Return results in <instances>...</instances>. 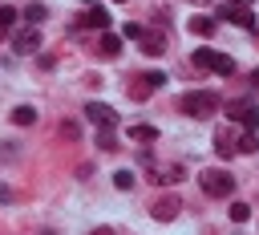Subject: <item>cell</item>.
Masks as SVG:
<instances>
[{
    "label": "cell",
    "instance_id": "6da1fadb",
    "mask_svg": "<svg viewBox=\"0 0 259 235\" xmlns=\"http://www.w3.org/2000/svg\"><path fill=\"white\" fill-rule=\"evenodd\" d=\"M178 109H182L186 118H198V122H202V118H210V113L219 109V97H214L210 89H190V93L178 97Z\"/></svg>",
    "mask_w": 259,
    "mask_h": 235
},
{
    "label": "cell",
    "instance_id": "7a4b0ae2",
    "mask_svg": "<svg viewBox=\"0 0 259 235\" xmlns=\"http://www.w3.org/2000/svg\"><path fill=\"white\" fill-rule=\"evenodd\" d=\"M198 182H202V190H206L210 199H231V190H235V178H231L227 170H202Z\"/></svg>",
    "mask_w": 259,
    "mask_h": 235
},
{
    "label": "cell",
    "instance_id": "3957f363",
    "mask_svg": "<svg viewBox=\"0 0 259 235\" xmlns=\"http://www.w3.org/2000/svg\"><path fill=\"white\" fill-rule=\"evenodd\" d=\"M214 16H223V20H231V24H239V28H255V12H251L247 4H235V0H227V4H219V8H214Z\"/></svg>",
    "mask_w": 259,
    "mask_h": 235
},
{
    "label": "cell",
    "instance_id": "277c9868",
    "mask_svg": "<svg viewBox=\"0 0 259 235\" xmlns=\"http://www.w3.org/2000/svg\"><path fill=\"white\" fill-rule=\"evenodd\" d=\"M162 81H166V73H142V77H130V89H125V93H130L134 101H146Z\"/></svg>",
    "mask_w": 259,
    "mask_h": 235
},
{
    "label": "cell",
    "instance_id": "5b68a950",
    "mask_svg": "<svg viewBox=\"0 0 259 235\" xmlns=\"http://www.w3.org/2000/svg\"><path fill=\"white\" fill-rule=\"evenodd\" d=\"M178 211H182V199H178V194H162V199H154V207H150V215H154L158 223L178 219Z\"/></svg>",
    "mask_w": 259,
    "mask_h": 235
},
{
    "label": "cell",
    "instance_id": "8992f818",
    "mask_svg": "<svg viewBox=\"0 0 259 235\" xmlns=\"http://www.w3.org/2000/svg\"><path fill=\"white\" fill-rule=\"evenodd\" d=\"M109 20H113V16H109L105 8L89 4V8H85V12L77 16V28H97V32H105V28H109Z\"/></svg>",
    "mask_w": 259,
    "mask_h": 235
},
{
    "label": "cell",
    "instance_id": "52a82bcc",
    "mask_svg": "<svg viewBox=\"0 0 259 235\" xmlns=\"http://www.w3.org/2000/svg\"><path fill=\"white\" fill-rule=\"evenodd\" d=\"M93 53H97V57H101V61H113V57H117V53H121V36H117V32H109V28H105V32H101V36H97V45H93Z\"/></svg>",
    "mask_w": 259,
    "mask_h": 235
},
{
    "label": "cell",
    "instance_id": "ba28073f",
    "mask_svg": "<svg viewBox=\"0 0 259 235\" xmlns=\"http://www.w3.org/2000/svg\"><path fill=\"white\" fill-rule=\"evenodd\" d=\"M214 150H219V158L239 154V138H235V130H231V126H219V130H214Z\"/></svg>",
    "mask_w": 259,
    "mask_h": 235
},
{
    "label": "cell",
    "instance_id": "9c48e42d",
    "mask_svg": "<svg viewBox=\"0 0 259 235\" xmlns=\"http://www.w3.org/2000/svg\"><path fill=\"white\" fill-rule=\"evenodd\" d=\"M12 45H16V53H36V49H40V28H36V24L20 28V32L12 36Z\"/></svg>",
    "mask_w": 259,
    "mask_h": 235
},
{
    "label": "cell",
    "instance_id": "30bf717a",
    "mask_svg": "<svg viewBox=\"0 0 259 235\" xmlns=\"http://www.w3.org/2000/svg\"><path fill=\"white\" fill-rule=\"evenodd\" d=\"M85 118L97 122V126H117V113H113L105 101H89V105H85Z\"/></svg>",
    "mask_w": 259,
    "mask_h": 235
},
{
    "label": "cell",
    "instance_id": "8fae6325",
    "mask_svg": "<svg viewBox=\"0 0 259 235\" xmlns=\"http://www.w3.org/2000/svg\"><path fill=\"white\" fill-rule=\"evenodd\" d=\"M227 113H231V122H247V118L255 113V101H251V97H231V101H227Z\"/></svg>",
    "mask_w": 259,
    "mask_h": 235
},
{
    "label": "cell",
    "instance_id": "7c38bea8",
    "mask_svg": "<svg viewBox=\"0 0 259 235\" xmlns=\"http://www.w3.org/2000/svg\"><path fill=\"white\" fill-rule=\"evenodd\" d=\"M142 53L146 57H162L166 53V32H142Z\"/></svg>",
    "mask_w": 259,
    "mask_h": 235
},
{
    "label": "cell",
    "instance_id": "4fadbf2b",
    "mask_svg": "<svg viewBox=\"0 0 259 235\" xmlns=\"http://www.w3.org/2000/svg\"><path fill=\"white\" fill-rule=\"evenodd\" d=\"M186 28H190L194 36H210V32L219 28V20H214V16H190V24H186Z\"/></svg>",
    "mask_w": 259,
    "mask_h": 235
},
{
    "label": "cell",
    "instance_id": "5bb4252c",
    "mask_svg": "<svg viewBox=\"0 0 259 235\" xmlns=\"http://www.w3.org/2000/svg\"><path fill=\"white\" fill-rule=\"evenodd\" d=\"M130 142H146L150 146V142H158V130L154 126H130Z\"/></svg>",
    "mask_w": 259,
    "mask_h": 235
},
{
    "label": "cell",
    "instance_id": "9a60e30c",
    "mask_svg": "<svg viewBox=\"0 0 259 235\" xmlns=\"http://www.w3.org/2000/svg\"><path fill=\"white\" fill-rule=\"evenodd\" d=\"M210 69H214V73H223V77H231V73H235V57H227V53H214Z\"/></svg>",
    "mask_w": 259,
    "mask_h": 235
},
{
    "label": "cell",
    "instance_id": "2e32d148",
    "mask_svg": "<svg viewBox=\"0 0 259 235\" xmlns=\"http://www.w3.org/2000/svg\"><path fill=\"white\" fill-rule=\"evenodd\" d=\"M97 146H101V150H109V154L117 150V138H113V126H97Z\"/></svg>",
    "mask_w": 259,
    "mask_h": 235
},
{
    "label": "cell",
    "instance_id": "e0dca14e",
    "mask_svg": "<svg viewBox=\"0 0 259 235\" xmlns=\"http://www.w3.org/2000/svg\"><path fill=\"white\" fill-rule=\"evenodd\" d=\"M210 61H214V49H194L190 53V65L194 69H210Z\"/></svg>",
    "mask_w": 259,
    "mask_h": 235
},
{
    "label": "cell",
    "instance_id": "ac0fdd59",
    "mask_svg": "<svg viewBox=\"0 0 259 235\" xmlns=\"http://www.w3.org/2000/svg\"><path fill=\"white\" fill-rule=\"evenodd\" d=\"M12 122H16V126H32V122H36V109H32V105H16V109H12Z\"/></svg>",
    "mask_w": 259,
    "mask_h": 235
},
{
    "label": "cell",
    "instance_id": "d6986e66",
    "mask_svg": "<svg viewBox=\"0 0 259 235\" xmlns=\"http://www.w3.org/2000/svg\"><path fill=\"white\" fill-rule=\"evenodd\" d=\"M178 174H182L178 166H158V170H154V182H162V186H166V182H178Z\"/></svg>",
    "mask_w": 259,
    "mask_h": 235
},
{
    "label": "cell",
    "instance_id": "ffe728a7",
    "mask_svg": "<svg viewBox=\"0 0 259 235\" xmlns=\"http://www.w3.org/2000/svg\"><path fill=\"white\" fill-rule=\"evenodd\" d=\"M24 16H28V24H40V20H45V16H49V8H45V4H36V0H32V4H28V8H24Z\"/></svg>",
    "mask_w": 259,
    "mask_h": 235
},
{
    "label": "cell",
    "instance_id": "44dd1931",
    "mask_svg": "<svg viewBox=\"0 0 259 235\" xmlns=\"http://www.w3.org/2000/svg\"><path fill=\"white\" fill-rule=\"evenodd\" d=\"M134 182H138V178H134V170H117V174H113V186H117V190H130Z\"/></svg>",
    "mask_w": 259,
    "mask_h": 235
},
{
    "label": "cell",
    "instance_id": "7402d4cb",
    "mask_svg": "<svg viewBox=\"0 0 259 235\" xmlns=\"http://www.w3.org/2000/svg\"><path fill=\"white\" fill-rule=\"evenodd\" d=\"M251 219V207L247 203H231V223H247Z\"/></svg>",
    "mask_w": 259,
    "mask_h": 235
},
{
    "label": "cell",
    "instance_id": "603a6c76",
    "mask_svg": "<svg viewBox=\"0 0 259 235\" xmlns=\"http://www.w3.org/2000/svg\"><path fill=\"white\" fill-rule=\"evenodd\" d=\"M255 150H259V142H255V134L247 130V134L239 138V154H255Z\"/></svg>",
    "mask_w": 259,
    "mask_h": 235
},
{
    "label": "cell",
    "instance_id": "cb8c5ba5",
    "mask_svg": "<svg viewBox=\"0 0 259 235\" xmlns=\"http://www.w3.org/2000/svg\"><path fill=\"white\" fill-rule=\"evenodd\" d=\"M61 134H65L69 142H77V138H81V126H77V122H61Z\"/></svg>",
    "mask_w": 259,
    "mask_h": 235
},
{
    "label": "cell",
    "instance_id": "d4e9b609",
    "mask_svg": "<svg viewBox=\"0 0 259 235\" xmlns=\"http://www.w3.org/2000/svg\"><path fill=\"white\" fill-rule=\"evenodd\" d=\"M16 16H20L16 8H8V4L0 8V24H4V28H12V24H16Z\"/></svg>",
    "mask_w": 259,
    "mask_h": 235
},
{
    "label": "cell",
    "instance_id": "484cf974",
    "mask_svg": "<svg viewBox=\"0 0 259 235\" xmlns=\"http://www.w3.org/2000/svg\"><path fill=\"white\" fill-rule=\"evenodd\" d=\"M121 36H130V41H142V24H134V20H130V24L121 28Z\"/></svg>",
    "mask_w": 259,
    "mask_h": 235
},
{
    "label": "cell",
    "instance_id": "4316f807",
    "mask_svg": "<svg viewBox=\"0 0 259 235\" xmlns=\"http://www.w3.org/2000/svg\"><path fill=\"white\" fill-rule=\"evenodd\" d=\"M89 235H113V227H93Z\"/></svg>",
    "mask_w": 259,
    "mask_h": 235
},
{
    "label": "cell",
    "instance_id": "83f0119b",
    "mask_svg": "<svg viewBox=\"0 0 259 235\" xmlns=\"http://www.w3.org/2000/svg\"><path fill=\"white\" fill-rule=\"evenodd\" d=\"M4 36H8V28H4V24H0V41H4Z\"/></svg>",
    "mask_w": 259,
    "mask_h": 235
},
{
    "label": "cell",
    "instance_id": "f1b7e54d",
    "mask_svg": "<svg viewBox=\"0 0 259 235\" xmlns=\"http://www.w3.org/2000/svg\"><path fill=\"white\" fill-rule=\"evenodd\" d=\"M235 4H251V0H235Z\"/></svg>",
    "mask_w": 259,
    "mask_h": 235
},
{
    "label": "cell",
    "instance_id": "f546056e",
    "mask_svg": "<svg viewBox=\"0 0 259 235\" xmlns=\"http://www.w3.org/2000/svg\"><path fill=\"white\" fill-rule=\"evenodd\" d=\"M190 4H206V0H190Z\"/></svg>",
    "mask_w": 259,
    "mask_h": 235
},
{
    "label": "cell",
    "instance_id": "4dcf8cb0",
    "mask_svg": "<svg viewBox=\"0 0 259 235\" xmlns=\"http://www.w3.org/2000/svg\"><path fill=\"white\" fill-rule=\"evenodd\" d=\"M85 4H97V0H85Z\"/></svg>",
    "mask_w": 259,
    "mask_h": 235
},
{
    "label": "cell",
    "instance_id": "1f68e13d",
    "mask_svg": "<svg viewBox=\"0 0 259 235\" xmlns=\"http://www.w3.org/2000/svg\"><path fill=\"white\" fill-rule=\"evenodd\" d=\"M113 4H125V0H113Z\"/></svg>",
    "mask_w": 259,
    "mask_h": 235
}]
</instances>
